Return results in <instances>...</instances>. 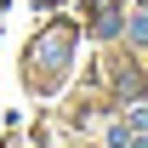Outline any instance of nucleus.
<instances>
[{
    "label": "nucleus",
    "instance_id": "nucleus-1",
    "mask_svg": "<svg viewBox=\"0 0 148 148\" xmlns=\"http://www.w3.org/2000/svg\"><path fill=\"white\" fill-rule=\"evenodd\" d=\"M114 148H148V108H137L131 120H120V125L108 131Z\"/></svg>",
    "mask_w": 148,
    "mask_h": 148
}]
</instances>
